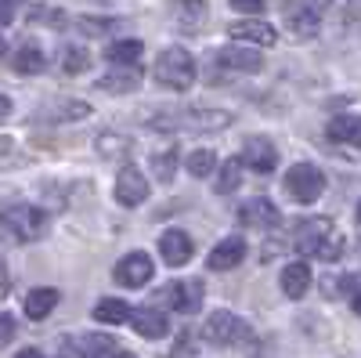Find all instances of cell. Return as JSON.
Here are the masks:
<instances>
[{
    "label": "cell",
    "mask_w": 361,
    "mask_h": 358,
    "mask_svg": "<svg viewBox=\"0 0 361 358\" xmlns=\"http://www.w3.org/2000/svg\"><path fill=\"white\" fill-rule=\"evenodd\" d=\"M156 80L173 87V91H188L195 83V58L185 47H166L156 58Z\"/></svg>",
    "instance_id": "1"
},
{
    "label": "cell",
    "mask_w": 361,
    "mask_h": 358,
    "mask_svg": "<svg viewBox=\"0 0 361 358\" xmlns=\"http://www.w3.org/2000/svg\"><path fill=\"white\" fill-rule=\"evenodd\" d=\"M231 124V116L221 112V109H188V112H170L163 119H152V127L159 131H224Z\"/></svg>",
    "instance_id": "2"
},
{
    "label": "cell",
    "mask_w": 361,
    "mask_h": 358,
    "mask_svg": "<svg viewBox=\"0 0 361 358\" xmlns=\"http://www.w3.org/2000/svg\"><path fill=\"white\" fill-rule=\"evenodd\" d=\"M202 337L209 344H221V347H238V344H253V333H250V326L231 315V311H214L206 318L202 326Z\"/></svg>",
    "instance_id": "3"
},
{
    "label": "cell",
    "mask_w": 361,
    "mask_h": 358,
    "mask_svg": "<svg viewBox=\"0 0 361 358\" xmlns=\"http://www.w3.org/2000/svg\"><path fill=\"white\" fill-rule=\"evenodd\" d=\"M286 192H289L296 203L311 206V203L325 192V174H322L314 163H296V167H289V174H286Z\"/></svg>",
    "instance_id": "4"
},
{
    "label": "cell",
    "mask_w": 361,
    "mask_h": 358,
    "mask_svg": "<svg viewBox=\"0 0 361 358\" xmlns=\"http://www.w3.org/2000/svg\"><path fill=\"white\" fill-rule=\"evenodd\" d=\"M0 217L8 221V228H11L18 239H40L44 228H47V210H40V206H25V203L4 206V210H0Z\"/></svg>",
    "instance_id": "5"
},
{
    "label": "cell",
    "mask_w": 361,
    "mask_h": 358,
    "mask_svg": "<svg viewBox=\"0 0 361 358\" xmlns=\"http://www.w3.org/2000/svg\"><path fill=\"white\" fill-rule=\"evenodd\" d=\"M159 301H166V308L180 311V315H192L202 304V282L199 279H185V282H170L159 290Z\"/></svg>",
    "instance_id": "6"
},
{
    "label": "cell",
    "mask_w": 361,
    "mask_h": 358,
    "mask_svg": "<svg viewBox=\"0 0 361 358\" xmlns=\"http://www.w3.org/2000/svg\"><path fill=\"white\" fill-rule=\"evenodd\" d=\"M329 232H333V217H304V221H296V228H293V246L300 253L314 257Z\"/></svg>",
    "instance_id": "7"
},
{
    "label": "cell",
    "mask_w": 361,
    "mask_h": 358,
    "mask_svg": "<svg viewBox=\"0 0 361 358\" xmlns=\"http://www.w3.org/2000/svg\"><path fill=\"white\" fill-rule=\"evenodd\" d=\"M156 275V264H152V257H148L145 250H137V253H127L123 261L116 264V282L119 286H130V290H137V286H145L148 279Z\"/></svg>",
    "instance_id": "8"
},
{
    "label": "cell",
    "mask_w": 361,
    "mask_h": 358,
    "mask_svg": "<svg viewBox=\"0 0 361 358\" xmlns=\"http://www.w3.org/2000/svg\"><path fill=\"white\" fill-rule=\"evenodd\" d=\"M148 177L137 170V167H123L116 177V203L119 206H141L148 199Z\"/></svg>",
    "instance_id": "9"
},
{
    "label": "cell",
    "mask_w": 361,
    "mask_h": 358,
    "mask_svg": "<svg viewBox=\"0 0 361 358\" xmlns=\"http://www.w3.org/2000/svg\"><path fill=\"white\" fill-rule=\"evenodd\" d=\"M228 37H231V40H243V44H257V47H275V44H279L275 25H267V22H260V18L231 22V25H228Z\"/></svg>",
    "instance_id": "10"
},
{
    "label": "cell",
    "mask_w": 361,
    "mask_h": 358,
    "mask_svg": "<svg viewBox=\"0 0 361 358\" xmlns=\"http://www.w3.org/2000/svg\"><path fill=\"white\" fill-rule=\"evenodd\" d=\"M159 253L170 268H180V264H188V257L195 253V243H192V235L188 232H180V228H166L159 235Z\"/></svg>",
    "instance_id": "11"
},
{
    "label": "cell",
    "mask_w": 361,
    "mask_h": 358,
    "mask_svg": "<svg viewBox=\"0 0 361 358\" xmlns=\"http://www.w3.org/2000/svg\"><path fill=\"white\" fill-rule=\"evenodd\" d=\"M238 160H243V167H253L257 174H271L279 167V148L271 145L267 138H250Z\"/></svg>",
    "instance_id": "12"
},
{
    "label": "cell",
    "mask_w": 361,
    "mask_h": 358,
    "mask_svg": "<svg viewBox=\"0 0 361 358\" xmlns=\"http://www.w3.org/2000/svg\"><path fill=\"white\" fill-rule=\"evenodd\" d=\"M246 261V239L243 235H228L224 243L214 246V253H209V268L214 272H231V268H238Z\"/></svg>",
    "instance_id": "13"
},
{
    "label": "cell",
    "mask_w": 361,
    "mask_h": 358,
    "mask_svg": "<svg viewBox=\"0 0 361 358\" xmlns=\"http://www.w3.org/2000/svg\"><path fill=\"white\" fill-rule=\"evenodd\" d=\"M238 221L253 225V228H275L282 221V214H279V206L271 199H250V203L238 206Z\"/></svg>",
    "instance_id": "14"
},
{
    "label": "cell",
    "mask_w": 361,
    "mask_h": 358,
    "mask_svg": "<svg viewBox=\"0 0 361 358\" xmlns=\"http://www.w3.org/2000/svg\"><path fill=\"white\" fill-rule=\"evenodd\" d=\"M134 330L141 333V337H148V340H159V337H166L170 333V322H166V315L163 311H156V308H130V318H127Z\"/></svg>",
    "instance_id": "15"
},
{
    "label": "cell",
    "mask_w": 361,
    "mask_h": 358,
    "mask_svg": "<svg viewBox=\"0 0 361 358\" xmlns=\"http://www.w3.org/2000/svg\"><path fill=\"white\" fill-rule=\"evenodd\" d=\"M311 290V264L304 261H293L282 268V293L289 297V301H300Z\"/></svg>",
    "instance_id": "16"
},
{
    "label": "cell",
    "mask_w": 361,
    "mask_h": 358,
    "mask_svg": "<svg viewBox=\"0 0 361 358\" xmlns=\"http://www.w3.org/2000/svg\"><path fill=\"white\" fill-rule=\"evenodd\" d=\"M141 87V69L137 66H123V73H109L98 80V91L105 95H130Z\"/></svg>",
    "instance_id": "17"
},
{
    "label": "cell",
    "mask_w": 361,
    "mask_h": 358,
    "mask_svg": "<svg viewBox=\"0 0 361 358\" xmlns=\"http://www.w3.org/2000/svg\"><path fill=\"white\" fill-rule=\"evenodd\" d=\"M54 304H58V290L40 286V290H33V293H25V304H22V311H25V318L40 322V318H47V315L54 311Z\"/></svg>",
    "instance_id": "18"
},
{
    "label": "cell",
    "mask_w": 361,
    "mask_h": 358,
    "mask_svg": "<svg viewBox=\"0 0 361 358\" xmlns=\"http://www.w3.org/2000/svg\"><path fill=\"white\" fill-rule=\"evenodd\" d=\"M40 116H51L47 124H69V119H87L90 116V105L87 102H76V98H58Z\"/></svg>",
    "instance_id": "19"
},
{
    "label": "cell",
    "mask_w": 361,
    "mask_h": 358,
    "mask_svg": "<svg viewBox=\"0 0 361 358\" xmlns=\"http://www.w3.org/2000/svg\"><path fill=\"white\" fill-rule=\"evenodd\" d=\"M11 69H15L18 76H37V73L47 69V58H44V51H40L37 44H22V47L15 51Z\"/></svg>",
    "instance_id": "20"
},
{
    "label": "cell",
    "mask_w": 361,
    "mask_h": 358,
    "mask_svg": "<svg viewBox=\"0 0 361 358\" xmlns=\"http://www.w3.org/2000/svg\"><path fill=\"white\" fill-rule=\"evenodd\" d=\"M217 58L228 69H238V73H260L264 69V58L257 51H246V47H224Z\"/></svg>",
    "instance_id": "21"
},
{
    "label": "cell",
    "mask_w": 361,
    "mask_h": 358,
    "mask_svg": "<svg viewBox=\"0 0 361 358\" xmlns=\"http://www.w3.org/2000/svg\"><path fill=\"white\" fill-rule=\"evenodd\" d=\"M141 51H145L141 40H116V44L105 47V62H112V66H137Z\"/></svg>",
    "instance_id": "22"
},
{
    "label": "cell",
    "mask_w": 361,
    "mask_h": 358,
    "mask_svg": "<svg viewBox=\"0 0 361 358\" xmlns=\"http://www.w3.org/2000/svg\"><path fill=\"white\" fill-rule=\"evenodd\" d=\"M238 185H243V160L231 156V160H224V167H221V177L214 181V192H217V196H228V192H235Z\"/></svg>",
    "instance_id": "23"
},
{
    "label": "cell",
    "mask_w": 361,
    "mask_h": 358,
    "mask_svg": "<svg viewBox=\"0 0 361 358\" xmlns=\"http://www.w3.org/2000/svg\"><path fill=\"white\" fill-rule=\"evenodd\" d=\"M329 138H333V141H347V145H357V141H361L357 116H336L333 124H329Z\"/></svg>",
    "instance_id": "24"
},
{
    "label": "cell",
    "mask_w": 361,
    "mask_h": 358,
    "mask_svg": "<svg viewBox=\"0 0 361 358\" xmlns=\"http://www.w3.org/2000/svg\"><path fill=\"white\" fill-rule=\"evenodd\" d=\"M94 318L105 322V326H119V322L130 318V304H123V301H98L94 304Z\"/></svg>",
    "instance_id": "25"
},
{
    "label": "cell",
    "mask_w": 361,
    "mask_h": 358,
    "mask_svg": "<svg viewBox=\"0 0 361 358\" xmlns=\"http://www.w3.org/2000/svg\"><path fill=\"white\" fill-rule=\"evenodd\" d=\"M173 18L185 25V29H192V25H199L202 18H206V0H177V8H173Z\"/></svg>",
    "instance_id": "26"
},
{
    "label": "cell",
    "mask_w": 361,
    "mask_h": 358,
    "mask_svg": "<svg viewBox=\"0 0 361 358\" xmlns=\"http://www.w3.org/2000/svg\"><path fill=\"white\" fill-rule=\"evenodd\" d=\"M214 167H217V156L209 153V148H195V153L188 156V174L192 177H209Z\"/></svg>",
    "instance_id": "27"
},
{
    "label": "cell",
    "mask_w": 361,
    "mask_h": 358,
    "mask_svg": "<svg viewBox=\"0 0 361 358\" xmlns=\"http://www.w3.org/2000/svg\"><path fill=\"white\" fill-rule=\"evenodd\" d=\"M152 174L159 177V181H170V177L177 174V148H166V153L152 156Z\"/></svg>",
    "instance_id": "28"
},
{
    "label": "cell",
    "mask_w": 361,
    "mask_h": 358,
    "mask_svg": "<svg viewBox=\"0 0 361 358\" xmlns=\"http://www.w3.org/2000/svg\"><path fill=\"white\" fill-rule=\"evenodd\" d=\"M87 66H90V58H87V51H83V47H66V51H62V69H66L69 76L83 73Z\"/></svg>",
    "instance_id": "29"
},
{
    "label": "cell",
    "mask_w": 361,
    "mask_h": 358,
    "mask_svg": "<svg viewBox=\"0 0 361 358\" xmlns=\"http://www.w3.org/2000/svg\"><path fill=\"white\" fill-rule=\"evenodd\" d=\"M329 4H333V0H286L289 11H307V15H314V18H322V15L329 11Z\"/></svg>",
    "instance_id": "30"
},
{
    "label": "cell",
    "mask_w": 361,
    "mask_h": 358,
    "mask_svg": "<svg viewBox=\"0 0 361 358\" xmlns=\"http://www.w3.org/2000/svg\"><path fill=\"white\" fill-rule=\"evenodd\" d=\"M98 148L105 156H119V153H127L130 148V138H119V134H102L98 138Z\"/></svg>",
    "instance_id": "31"
},
{
    "label": "cell",
    "mask_w": 361,
    "mask_h": 358,
    "mask_svg": "<svg viewBox=\"0 0 361 358\" xmlns=\"http://www.w3.org/2000/svg\"><path fill=\"white\" fill-rule=\"evenodd\" d=\"M340 253H343V239L329 232V235H325V243L318 246V253H314V257H322V261H340Z\"/></svg>",
    "instance_id": "32"
},
{
    "label": "cell",
    "mask_w": 361,
    "mask_h": 358,
    "mask_svg": "<svg viewBox=\"0 0 361 358\" xmlns=\"http://www.w3.org/2000/svg\"><path fill=\"white\" fill-rule=\"evenodd\" d=\"M116 25L119 22H112V18H80V29H87V37H105Z\"/></svg>",
    "instance_id": "33"
},
{
    "label": "cell",
    "mask_w": 361,
    "mask_h": 358,
    "mask_svg": "<svg viewBox=\"0 0 361 358\" xmlns=\"http://www.w3.org/2000/svg\"><path fill=\"white\" fill-rule=\"evenodd\" d=\"M94 358H137L134 351H127L123 344H105V347H98V351H90Z\"/></svg>",
    "instance_id": "34"
},
{
    "label": "cell",
    "mask_w": 361,
    "mask_h": 358,
    "mask_svg": "<svg viewBox=\"0 0 361 358\" xmlns=\"http://www.w3.org/2000/svg\"><path fill=\"white\" fill-rule=\"evenodd\" d=\"M235 11H246V15H260L267 8V0H228Z\"/></svg>",
    "instance_id": "35"
},
{
    "label": "cell",
    "mask_w": 361,
    "mask_h": 358,
    "mask_svg": "<svg viewBox=\"0 0 361 358\" xmlns=\"http://www.w3.org/2000/svg\"><path fill=\"white\" fill-rule=\"evenodd\" d=\"M11 18H15V0H0V29L11 25Z\"/></svg>",
    "instance_id": "36"
},
{
    "label": "cell",
    "mask_w": 361,
    "mask_h": 358,
    "mask_svg": "<svg viewBox=\"0 0 361 358\" xmlns=\"http://www.w3.org/2000/svg\"><path fill=\"white\" fill-rule=\"evenodd\" d=\"M11 333H15V318L0 315V340H11Z\"/></svg>",
    "instance_id": "37"
},
{
    "label": "cell",
    "mask_w": 361,
    "mask_h": 358,
    "mask_svg": "<svg viewBox=\"0 0 361 358\" xmlns=\"http://www.w3.org/2000/svg\"><path fill=\"white\" fill-rule=\"evenodd\" d=\"M173 358H192V347H188V337L177 344V351H173Z\"/></svg>",
    "instance_id": "38"
},
{
    "label": "cell",
    "mask_w": 361,
    "mask_h": 358,
    "mask_svg": "<svg viewBox=\"0 0 361 358\" xmlns=\"http://www.w3.org/2000/svg\"><path fill=\"white\" fill-rule=\"evenodd\" d=\"M8 116H11V102L0 95V119H8Z\"/></svg>",
    "instance_id": "39"
},
{
    "label": "cell",
    "mask_w": 361,
    "mask_h": 358,
    "mask_svg": "<svg viewBox=\"0 0 361 358\" xmlns=\"http://www.w3.org/2000/svg\"><path fill=\"white\" fill-rule=\"evenodd\" d=\"M15 358H40V351H37V347H25V351H18Z\"/></svg>",
    "instance_id": "40"
},
{
    "label": "cell",
    "mask_w": 361,
    "mask_h": 358,
    "mask_svg": "<svg viewBox=\"0 0 361 358\" xmlns=\"http://www.w3.org/2000/svg\"><path fill=\"white\" fill-rule=\"evenodd\" d=\"M0 54H4V40H0Z\"/></svg>",
    "instance_id": "41"
}]
</instances>
